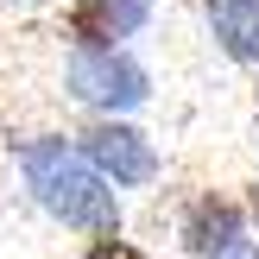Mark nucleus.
<instances>
[{"instance_id": "obj_1", "label": "nucleus", "mask_w": 259, "mask_h": 259, "mask_svg": "<svg viewBox=\"0 0 259 259\" xmlns=\"http://www.w3.org/2000/svg\"><path fill=\"white\" fill-rule=\"evenodd\" d=\"M19 171L32 202L51 215V222L76 228V234H120V196L114 184L89 164V152L76 146V133H38L19 139Z\"/></svg>"}, {"instance_id": "obj_6", "label": "nucleus", "mask_w": 259, "mask_h": 259, "mask_svg": "<svg viewBox=\"0 0 259 259\" xmlns=\"http://www.w3.org/2000/svg\"><path fill=\"white\" fill-rule=\"evenodd\" d=\"M202 19H209V38L228 51L234 63L259 70V0H196Z\"/></svg>"}, {"instance_id": "obj_3", "label": "nucleus", "mask_w": 259, "mask_h": 259, "mask_svg": "<svg viewBox=\"0 0 259 259\" xmlns=\"http://www.w3.org/2000/svg\"><path fill=\"white\" fill-rule=\"evenodd\" d=\"M76 146L89 152V164H95L114 190H146V184H158V171H164L152 133L133 126L126 114H95V120L76 133Z\"/></svg>"}, {"instance_id": "obj_8", "label": "nucleus", "mask_w": 259, "mask_h": 259, "mask_svg": "<svg viewBox=\"0 0 259 259\" xmlns=\"http://www.w3.org/2000/svg\"><path fill=\"white\" fill-rule=\"evenodd\" d=\"M247 209H253V228H259V184H247Z\"/></svg>"}, {"instance_id": "obj_4", "label": "nucleus", "mask_w": 259, "mask_h": 259, "mask_svg": "<svg viewBox=\"0 0 259 259\" xmlns=\"http://www.w3.org/2000/svg\"><path fill=\"white\" fill-rule=\"evenodd\" d=\"M247 222H253V209L234 202L228 190H190L184 215H177V247L190 259H228L247 247Z\"/></svg>"}, {"instance_id": "obj_10", "label": "nucleus", "mask_w": 259, "mask_h": 259, "mask_svg": "<svg viewBox=\"0 0 259 259\" xmlns=\"http://www.w3.org/2000/svg\"><path fill=\"white\" fill-rule=\"evenodd\" d=\"M7 7H45V0H7Z\"/></svg>"}, {"instance_id": "obj_9", "label": "nucleus", "mask_w": 259, "mask_h": 259, "mask_svg": "<svg viewBox=\"0 0 259 259\" xmlns=\"http://www.w3.org/2000/svg\"><path fill=\"white\" fill-rule=\"evenodd\" d=\"M228 259H259V247H240V253H228Z\"/></svg>"}, {"instance_id": "obj_7", "label": "nucleus", "mask_w": 259, "mask_h": 259, "mask_svg": "<svg viewBox=\"0 0 259 259\" xmlns=\"http://www.w3.org/2000/svg\"><path fill=\"white\" fill-rule=\"evenodd\" d=\"M82 259H152L146 247H133V240H120V234H95L82 247Z\"/></svg>"}, {"instance_id": "obj_2", "label": "nucleus", "mask_w": 259, "mask_h": 259, "mask_svg": "<svg viewBox=\"0 0 259 259\" xmlns=\"http://www.w3.org/2000/svg\"><path fill=\"white\" fill-rule=\"evenodd\" d=\"M63 95L82 101L95 114H133L152 101V70L133 57V51H70L63 63Z\"/></svg>"}, {"instance_id": "obj_5", "label": "nucleus", "mask_w": 259, "mask_h": 259, "mask_svg": "<svg viewBox=\"0 0 259 259\" xmlns=\"http://www.w3.org/2000/svg\"><path fill=\"white\" fill-rule=\"evenodd\" d=\"M146 25H152V0H70L63 7L70 51H120Z\"/></svg>"}]
</instances>
